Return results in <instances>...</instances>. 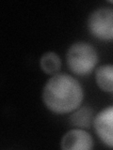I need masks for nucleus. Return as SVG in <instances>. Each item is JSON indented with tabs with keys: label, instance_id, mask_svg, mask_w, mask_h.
Masks as SVG:
<instances>
[{
	"label": "nucleus",
	"instance_id": "1",
	"mask_svg": "<svg viewBox=\"0 0 113 150\" xmlns=\"http://www.w3.org/2000/svg\"><path fill=\"white\" fill-rule=\"evenodd\" d=\"M42 101L56 115H65L77 110L84 98V91L77 79L67 73H56L44 84Z\"/></svg>",
	"mask_w": 113,
	"mask_h": 150
},
{
	"label": "nucleus",
	"instance_id": "2",
	"mask_svg": "<svg viewBox=\"0 0 113 150\" xmlns=\"http://www.w3.org/2000/svg\"><path fill=\"white\" fill-rule=\"evenodd\" d=\"M66 60L71 71L85 76L95 68L98 63V54L91 43L77 41L70 46L66 54Z\"/></svg>",
	"mask_w": 113,
	"mask_h": 150
},
{
	"label": "nucleus",
	"instance_id": "3",
	"mask_svg": "<svg viewBox=\"0 0 113 150\" xmlns=\"http://www.w3.org/2000/svg\"><path fill=\"white\" fill-rule=\"evenodd\" d=\"M87 25L89 33L96 39L113 40V8L106 7L93 11L89 15Z\"/></svg>",
	"mask_w": 113,
	"mask_h": 150
},
{
	"label": "nucleus",
	"instance_id": "4",
	"mask_svg": "<svg viewBox=\"0 0 113 150\" xmlns=\"http://www.w3.org/2000/svg\"><path fill=\"white\" fill-rule=\"evenodd\" d=\"M93 128L102 143L113 148V105L98 112L93 119Z\"/></svg>",
	"mask_w": 113,
	"mask_h": 150
},
{
	"label": "nucleus",
	"instance_id": "5",
	"mask_svg": "<svg viewBox=\"0 0 113 150\" xmlns=\"http://www.w3.org/2000/svg\"><path fill=\"white\" fill-rule=\"evenodd\" d=\"M60 144L64 150H89L93 148V140L86 130L73 129L63 135Z\"/></svg>",
	"mask_w": 113,
	"mask_h": 150
},
{
	"label": "nucleus",
	"instance_id": "6",
	"mask_svg": "<svg viewBox=\"0 0 113 150\" xmlns=\"http://www.w3.org/2000/svg\"><path fill=\"white\" fill-rule=\"evenodd\" d=\"M95 81L101 90L113 93V65L106 64L100 66L96 69Z\"/></svg>",
	"mask_w": 113,
	"mask_h": 150
},
{
	"label": "nucleus",
	"instance_id": "7",
	"mask_svg": "<svg viewBox=\"0 0 113 150\" xmlns=\"http://www.w3.org/2000/svg\"><path fill=\"white\" fill-rule=\"evenodd\" d=\"M70 123L74 127L82 129H89L93 122V110L89 106L78 107L77 111H74L70 115Z\"/></svg>",
	"mask_w": 113,
	"mask_h": 150
},
{
	"label": "nucleus",
	"instance_id": "8",
	"mask_svg": "<svg viewBox=\"0 0 113 150\" xmlns=\"http://www.w3.org/2000/svg\"><path fill=\"white\" fill-rule=\"evenodd\" d=\"M40 67L46 74H56L61 68V60L55 52H46L40 59Z\"/></svg>",
	"mask_w": 113,
	"mask_h": 150
},
{
	"label": "nucleus",
	"instance_id": "9",
	"mask_svg": "<svg viewBox=\"0 0 113 150\" xmlns=\"http://www.w3.org/2000/svg\"><path fill=\"white\" fill-rule=\"evenodd\" d=\"M108 2H109V3H111V4H113V0H112V1H108Z\"/></svg>",
	"mask_w": 113,
	"mask_h": 150
}]
</instances>
